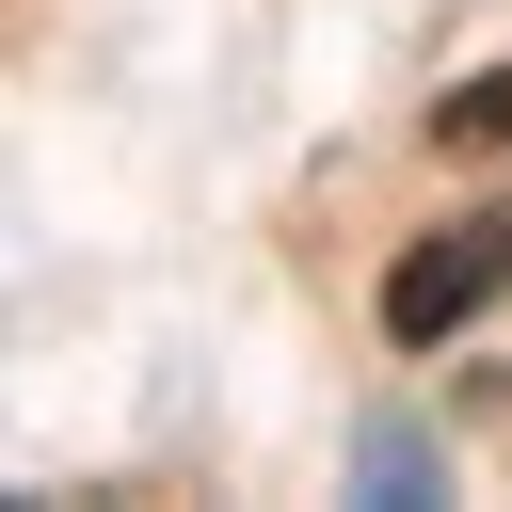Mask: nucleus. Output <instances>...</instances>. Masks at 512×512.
<instances>
[{
  "instance_id": "nucleus-1",
  "label": "nucleus",
  "mask_w": 512,
  "mask_h": 512,
  "mask_svg": "<svg viewBox=\"0 0 512 512\" xmlns=\"http://www.w3.org/2000/svg\"><path fill=\"white\" fill-rule=\"evenodd\" d=\"M496 288H512V208H480V224H432V240L384 272V336H400V352H432V336H448V320H480Z\"/></svg>"
},
{
  "instance_id": "nucleus-2",
  "label": "nucleus",
  "mask_w": 512,
  "mask_h": 512,
  "mask_svg": "<svg viewBox=\"0 0 512 512\" xmlns=\"http://www.w3.org/2000/svg\"><path fill=\"white\" fill-rule=\"evenodd\" d=\"M432 144H448V160H480V176H512V64H480V80H448V112H432Z\"/></svg>"
}]
</instances>
